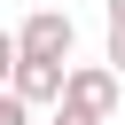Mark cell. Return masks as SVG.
<instances>
[{
  "instance_id": "6da1fadb",
  "label": "cell",
  "mask_w": 125,
  "mask_h": 125,
  "mask_svg": "<svg viewBox=\"0 0 125 125\" xmlns=\"http://www.w3.org/2000/svg\"><path fill=\"white\" fill-rule=\"evenodd\" d=\"M117 70L109 62H70V86H62V109H78V117H94V125H109L117 117Z\"/></svg>"
},
{
  "instance_id": "7a4b0ae2",
  "label": "cell",
  "mask_w": 125,
  "mask_h": 125,
  "mask_svg": "<svg viewBox=\"0 0 125 125\" xmlns=\"http://www.w3.org/2000/svg\"><path fill=\"white\" fill-rule=\"evenodd\" d=\"M16 39H23V62H70V47H78V23H70L62 8H31Z\"/></svg>"
},
{
  "instance_id": "3957f363",
  "label": "cell",
  "mask_w": 125,
  "mask_h": 125,
  "mask_svg": "<svg viewBox=\"0 0 125 125\" xmlns=\"http://www.w3.org/2000/svg\"><path fill=\"white\" fill-rule=\"evenodd\" d=\"M62 86H70V62H16V94H23L31 109L62 102Z\"/></svg>"
},
{
  "instance_id": "277c9868",
  "label": "cell",
  "mask_w": 125,
  "mask_h": 125,
  "mask_svg": "<svg viewBox=\"0 0 125 125\" xmlns=\"http://www.w3.org/2000/svg\"><path fill=\"white\" fill-rule=\"evenodd\" d=\"M0 125H39V117H31V102H23L16 86H0Z\"/></svg>"
},
{
  "instance_id": "5b68a950",
  "label": "cell",
  "mask_w": 125,
  "mask_h": 125,
  "mask_svg": "<svg viewBox=\"0 0 125 125\" xmlns=\"http://www.w3.org/2000/svg\"><path fill=\"white\" fill-rule=\"evenodd\" d=\"M16 62H23V39L0 31V86H16Z\"/></svg>"
},
{
  "instance_id": "8992f818",
  "label": "cell",
  "mask_w": 125,
  "mask_h": 125,
  "mask_svg": "<svg viewBox=\"0 0 125 125\" xmlns=\"http://www.w3.org/2000/svg\"><path fill=\"white\" fill-rule=\"evenodd\" d=\"M109 70L125 78V23H109Z\"/></svg>"
},
{
  "instance_id": "52a82bcc",
  "label": "cell",
  "mask_w": 125,
  "mask_h": 125,
  "mask_svg": "<svg viewBox=\"0 0 125 125\" xmlns=\"http://www.w3.org/2000/svg\"><path fill=\"white\" fill-rule=\"evenodd\" d=\"M39 125H94V117H78V109H62V102H55V117H39Z\"/></svg>"
},
{
  "instance_id": "ba28073f",
  "label": "cell",
  "mask_w": 125,
  "mask_h": 125,
  "mask_svg": "<svg viewBox=\"0 0 125 125\" xmlns=\"http://www.w3.org/2000/svg\"><path fill=\"white\" fill-rule=\"evenodd\" d=\"M109 23H125V0H109Z\"/></svg>"
}]
</instances>
